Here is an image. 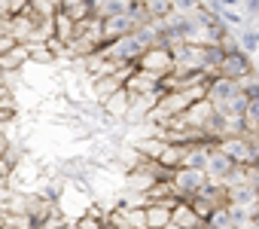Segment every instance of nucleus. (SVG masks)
Returning <instances> with one entry per match:
<instances>
[{
    "instance_id": "obj_1",
    "label": "nucleus",
    "mask_w": 259,
    "mask_h": 229,
    "mask_svg": "<svg viewBox=\"0 0 259 229\" xmlns=\"http://www.w3.org/2000/svg\"><path fill=\"white\" fill-rule=\"evenodd\" d=\"M144 52H147V46H144V40L138 37V31H135V34H125V37H119V40H110V43L101 46V55L110 58V61H116L119 67L138 64Z\"/></svg>"
},
{
    "instance_id": "obj_2",
    "label": "nucleus",
    "mask_w": 259,
    "mask_h": 229,
    "mask_svg": "<svg viewBox=\"0 0 259 229\" xmlns=\"http://www.w3.org/2000/svg\"><path fill=\"white\" fill-rule=\"evenodd\" d=\"M171 183H174L180 202H189L192 196H198V193L210 183V177H207L204 168H177L174 177H171Z\"/></svg>"
},
{
    "instance_id": "obj_3",
    "label": "nucleus",
    "mask_w": 259,
    "mask_h": 229,
    "mask_svg": "<svg viewBox=\"0 0 259 229\" xmlns=\"http://www.w3.org/2000/svg\"><path fill=\"white\" fill-rule=\"evenodd\" d=\"M138 67L141 70H150V73H156V77H168V73H174V49L171 46H165V43H159V46H153V49H147L144 55H141V61H138Z\"/></svg>"
},
{
    "instance_id": "obj_4",
    "label": "nucleus",
    "mask_w": 259,
    "mask_h": 229,
    "mask_svg": "<svg viewBox=\"0 0 259 229\" xmlns=\"http://www.w3.org/2000/svg\"><path fill=\"white\" fill-rule=\"evenodd\" d=\"M238 92H241V80H229V77H210V80H207V101H210L220 113H226L229 101H232Z\"/></svg>"
},
{
    "instance_id": "obj_5",
    "label": "nucleus",
    "mask_w": 259,
    "mask_h": 229,
    "mask_svg": "<svg viewBox=\"0 0 259 229\" xmlns=\"http://www.w3.org/2000/svg\"><path fill=\"white\" fill-rule=\"evenodd\" d=\"M174 49V70H204V43H177Z\"/></svg>"
},
{
    "instance_id": "obj_6",
    "label": "nucleus",
    "mask_w": 259,
    "mask_h": 229,
    "mask_svg": "<svg viewBox=\"0 0 259 229\" xmlns=\"http://www.w3.org/2000/svg\"><path fill=\"white\" fill-rule=\"evenodd\" d=\"M250 73H256V67H253V61H250V55L244 49H229L226 61L217 70V77H229V80H244Z\"/></svg>"
},
{
    "instance_id": "obj_7",
    "label": "nucleus",
    "mask_w": 259,
    "mask_h": 229,
    "mask_svg": "<svg viewBox=\"0 0 259 229\" xmlns=\"http://www.w3.org/2000/svg\"><path fill=\"white\" fill-rule=\"evenodd\" d=\"M235 159L220 147V144H213L210 147V153H207V165H204V171H207V177L213 180V183H226V177L235 171Z\"/></svg>"
},
{
    "instance_id": "obj_8",
    "label": "nucleus",
    "mask_w": 259,
    "mask_h": 229,
    "mask_svg": "<svg viewBox=\"0 0 259 229\" xmlns=\"http://www.w3.org/2000/svg\"><path fill=\"white\" fill-rule=\"evenodd\" d=\"M125 89L132 92V95L162 92V77H156V73H150V70H141V67L135 64V70L128 73V80H125Z\"/></svg>"
},
{
    "instance_id": "obj_9",
    "label": "nucleus",
    "mask_w": 259,
    "mask_h": 229,
    "mask_svg": "<svg viewBox=\"0 0 259 229\" xmlns=\"http://www.w3.org/2000/svg\"><path fill=\"white\" fill-rule=\"evenodd\" d=\"M101 28H104V43H110V40H119L125 34H135L138 31V22L128 16V13H122V16H107Z\"/></svg>"
},
{
    "instance_id": "obj_10",
    "label": "nucleus",
    "mask_w": 259,
    "mask_h": 229,
    "mask_svg": "<svg viewBox=\"0 0 259 229\" xmlns=\"http://www.w3.org/2000/svg\"><path fill=\"white\" fill-rule=\"evenodd\" d=\"M213 113H217V107H213L207 98H201V101H195L186 113H180V117H183V126H186V129H204V126L210 123Z\"/></svg>"
},
{
    "instance_id": "obj_11",
    "label": "nucleus",
    "mask_w": 259,
    "mask_h": 229,
    "mask_svg": "<svg viewBox=\"0 0 259 229\" xmlns=\"http://www.w3.org/2000/svg\"><path fill=\"white\" fill-rule=\"evenodd\" d=\"M174 223L180 229H204V217L189 205V202H177L174 205Z\"/></svg>"
},
{
    "instance_id": "obj_12",
    "label": "nucleus",
    "mask_w": 259,
    "mask_h": 229,
    "mask_svg": "<svg viewBox=\"0 0 259 229\" xmlns=\"http://www.w3.org/2000/svg\"><path fill=\"white\" fill-rule=\"evenodd\" d=\"M25 61H31V46H28V43H16L4 58H0V64H4L7 73H10V70H19Z\"/></svg>"
},
{
    "instance_id": "obj_13",
    "label": "nucleus",
    "mask_w": 259,
    "mask_h": 229,
    "mask_svg": "<svg viewBox=\"0 0 259 229\" xmlns=\"http://www.w3.org/2000/svg\"><path fill=\"white\" fill-rule=\"evenodd\" d=\"M174 220V205H147V223L150 229H165Z\"/></svg>"
},
{
    "instance_id": "obj_14",
    "label": "nucleus",
    "mask_w": 259,
    "mask_h": 229,
    "mask_svg": "<svg viewBox=\"0 0 259 229\" xmlns=\"http://www.w3.org/2000/svg\"><path fill=\"white\" fill-rule=\"evenodd\" d=\"M128 110H132V92L128 89H119L116 95L107 98V113H116V117H128Z\"/></svg>"
},
{
    "instance_id": "obj_15",
    "label": "nucleus",
    "mask_w": 259,
    "mask_h": 229,
    "mask_svg": "<svg viewBox=\"0 0 259 229\" xmlns=\"http://www.w3.org/2000/svg\"><path fill=\"white\" fill-rule=\"evenodd\" d=\"M186 147H189V144H165L159 162H162L165 168H180L183 159H186Z\"/></svg>"
},
{
    "instance_id": "obj_16",
    "label": "nucleus",
    "mask_w": 259,
    "mask_h": 229,
    "mask_svg": "<svg viewBox=\"0 0 259 229\" xmlns=\"http://www.w3.org/2000/svg\"><path fill=\"white\" fill-rule=\"evenodd\" d=\"M244 126H247V135L250 138H259V92L250 95V104L244 110Z\"/></svg>"
},
{
    "instance_id": "obj_17",
    "label": "nucleus",
    "mask_w": 259,
    "mask_h": 229,
    "mask_svg": "<svg viewBox=\"0 0 259 229\" xmlns=\"http://www.w3.org/2000/svg\"><path fill=\"white\" fill-rule=\"evenodd\" d=\"M238 46L247 55H259V37H256V31H241L238 34Z\"/></svg>"
},
{
    "instance_id": "obj_18",
    "label": "nucleus",
    "mask_w": 259,
    "mask_h": 229,
    "mask_svg": "<svg viewBox=\"0 0 259 229\" xmlns=\"http://www.w3.org/2000/svg\"><path fill=\"white\" fill-rule=\"evenodd\" d=\"M28 46H31V61H46V64H49V61L55 58V52H52L46 43H28Z\"/></svg>"
},
{
    "instance_id": "obj_19",
    "label": "nucleus",
    "mask_w": 259,
    "mask_h": 229,
    "mask_svg": "<svg viewBox=\"0 0 259 229\" xmlns=\"http://www.w3.org/2000/svg\"><path fill=\"white\" fill-rule=\"evenodd\" d=\"M171 7H174V13H183V16H192L201 4L198 0H171Z\"/></svg>"
},
{
    "instance_id": "obj_20",
    "label": "nucleus",
    "mask_w": 259,
    "mask_h": 229,
    "mask_svg": "<svg viewBox=\"0 0 259 229\" xmlns=\"http://www.w3.org/2000/svg\"><path fill=\"white\" fill-rule=\"evenodd\" d=\"M220 19H223L229 28H235V25L241 28V25H244V16H241V13H232V7H223V10H220Z\"/></svg>"
},
{
    "instance_id": "obj_21",
    "label": "nucleus",
    "mask_w": 259,
    "mask_h": 229,
    "mask_svg": "<svg viewBox=\"0 0 259 229\" xmlns=\"http://www.w3.org/2000/svg\"><path fill=\"white\" fill-rule=\"evenodd\" d=\"M22 156H25V150H22V147H16V144H10V147H7V156H4V159H7V162H10V165L16 168V162H19Z\"/></svg>"
},
{
    "instance_id": "obj_22",
    "label": "nucleus",
    "mask_w": 259,
    "mask_h": 229,
    "mask_svg": "<svg viewBox=\"0 0 259 229\" xmlns=\"http://www.w3.org/2000/svg\"><path fill=\"white\" fill-rule=\"evenodd\" d=\"M16 43H19V40H16L13 34H0V58H4V55H7V52L16 46Z\"/></svg>"
},
{
    "instance_id": "obj_23",
    "label": "nucleus",
    "mask_w": 259,
    "mask_h": 229,
    "mask_svg": "<svg viewBox=\"0 0 259 229\" xmlns=\"http://www.w3.org/2000/svg\"><path fill=\"white\" fill-rule=\"evenodd\" d=\"M241 4H244L247 16H259V0H241Z\"/></svg>"
},
{
    "instance_id": "obj_24",
    "label": "nucleus",
    "mask_w": 259,
    "mask_h": 229,
    "mask_svg": "<svg viewBox=\"0 0 259 229\" xmlns=\"http://www.w3.org/2000/svg\"><path fill=\"white\" fill-rule=\"evenodd\" d=\"M7 147H10V141H7L4 135H0V159H4V156H7Z\"/></svg>"
},
{
    "instance_id": "obj_25",
    "label": "nucleus",
    "mask_w": 259,
    "mask_h": 229,
    "mask_svg": "<svg viewBox=\"0 0 259 229\" xmlns=\"http://www.w3.org/2000/svg\"><path fill=\"white\" fill-rule=\"evenodd\" d=\"M220 4H223V7H238L241 0H220Z\"/></svg>"
},
{
    "instance_id": "obj_26",
    "label": "nucleus",
    "mask_w": 259,
    "mask_h": 229,
    "mask_svg": "<svg viewBox=\"0 0 259 229\" xmlns=\"http://www.w3.org/2000/svg\"><path fill=\"white\" fill-rule=\"evenodd\" d=\"M0 86H7V70H4V64H0Z\"/></svg>"
},
{
    "instance_id": "obj_27",
    "label": "nucleus",
    "mask_w": 259,
    "mask_h": 229,
    "mask_svg": "<svg viewBox=\"0 0 259 229\" xmlns=\"http://www.w3.org/2000/svg\"><path fill=\"white\" fill-rule=\"evenodd\" d=\"M253 168H256V171H259V153H256V159H253Z\"/></svg>"
},
{
    "instance_id": "obj_28",
    "label": "nucleus",
    "mask_w": 259,
    "mask_h": 229,
    "mask_svg": "<svg viewBox=\"0 0 259 229\" xmlns=\"http://www.w3.org/2000/svg\"><path fill=\"white\" fill-rule=\"evenodd\" d=\"M0 229H19V226H0Z\"/></svg>"
},
{
    "instance_id": "obj_29",
    "label": "nucleus",
    "mask_w": 259,
    "mask_h": 229,
    "mask_svg": "<svg viewBox=\"0 0 259 229\" xmlns=\"http://www.w3.org/2000/svg\"><path fill=\"white\" fill-rule=\"evenodd\" d=\"M256 77H259V61H256Z\"/></svg>"
}]
</instances>
